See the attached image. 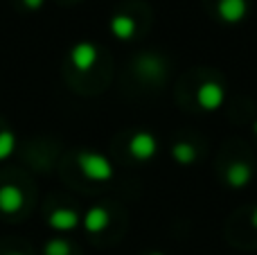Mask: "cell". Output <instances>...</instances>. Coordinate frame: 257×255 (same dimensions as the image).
<instances>
[{
  "instance_id": "14",
  "label": "cell",
  "mask_w": 257,
  "mask_h": 255,
  "mask_svg": "<svg viewBox=\"0 0 257 255\" xmlns=\"http://www.w3.org/2000/svg\"><path fill=\"white\" fill-rule=\"evenodd\" d=\"M43 255H70V244L66 239H50L43 248Z\"/></svg>"
},
{
  "instance_id": "12",
  "label": "cell",
  "mask_w": 257,
  "mask_h": 255,
  "mask_svg": "<svg viewBox=\"0 0 257 255\" xmlns=\"http://www.w3.org/2000/svg\"><path fill=\"white\" fill-rule=\"evenodd\" d=\"M172 156H174V161H176L178 165L187 167V165H194L196 163L199 152H196V147L192 143H176L172 147Z\"/></svg>"
},
{
  "instance_id": "6",
  "label": "cell",
  "mask_w": 257,
  "mask_h": 255,
  "mask_svg": "<svg viewBox=\"0 0 257 255\" xmlns=\"http://www.w3.org/2000/svg\"><path fill=\"white\" fill-rule=\"evenodd\" d=\"M253 174H255V170L250 163L235 161V163H230L226 170V183L230 185L232 190H241L253 181Z\"/></svg>"
},
{
  "instance_id": "18",
  "label": "cell",
  "mask_w": 257,
  "mask_h": 255,
  "mask_svg": "<svg viewBox=\"0 0 257 255\" xmlns=\"http://www.w3.org/2000/svg\"><path fill=\"white\" fill-rule=\"evenodd\" d=\"M253 131H255V134H257V122H255V124H253Z\"/></svg>"
},
{
  "instance_id": "3",
  "label": "cell",
  "mask_w": 257,
  "mask_h": 255,
  "mask_svg": "<svg viewBox=\"0 0 257 255\" xmlns=\"http://www.w3.org/2000/svg\"><path fill=\"white\" fill-rule=\"evenodd\" d=\"M158 152V140H156L154 134L149 131H138L131 140H128V154H131L136 161L145 163V161H151Z\"/></svg>"
},
{
  "instance_id": "4",
  "label": "cell",
  "mask_w": 257,
  "mask_h": 255,
  "mask_svg": "<svg viewBox=\"0 0 257 255\" xmlns=\"http://www.w3.org/2000/svg\"><path fill=\"white\" fill-rule=\"evenodd\" d=\"M217 14L228 25H239L248 16V0H219Z\"/></svg>"
},
{
  "instance_id": "13",
  "label": "cell",
  "mask_w": 257,
  "mask_h": 255,
  "mask_svg": "<svg viewBox=\"0 0 257 255\" xmlns=\"http://www.w3.org/2000/svg\"><path fill=\"white\" fill-rule=\"evenodd\" d=\"M14 149H16V136L7 129L0 131V161H5V158L12 156Z\"/></svg>"
},
{
  "instance_id": "11",
  "label": "cell",
  "mask_w": 257,
  "mask_h": 255,
  "mask_svg": "<svg viewBox=\"0 0 257 255\" xmlns=\"http://www.w3.org/2000/svg\"><path fill=\"white\" fill-rule=\"evenodd\" d=\"M111 32L120 41L133 39V34H136V21L131 16H126V14H115L111 18Z\"/></svg>"
},
{
  "instance_id": "2",
  "label": "cell",
  "mask_w": 257,
  "mask_h": 255,
  "mask_svg": "<svg viewBox=\"0 0 257 255\" xmlns=\"http://www.w3.org/2000/svg\"><path fill=\"white\" fill-rule=\"evenodd\" d=\"M223 99H226V90H223L221 84H217V81H203V84L196 88V104H199V108H203V111H219L223 104Z\"/></svg>"
},
{
  "instance_id": "8",
  "label": "cell",
  "mask_w": 257,
  "mask_h": 255,
  "mask_svg": "<svg viewBox=\"0 0 257 255\" xmlns=\"http://www.w3.org/2000/svg\"><path fill=\"white\" fill-rule=\"evenodd\" d=\"M79 212L72 210V208H57V210L50 212L48 217V224L52 226L54 230H61V233H66V230H72L79 226Z\"/></svg>"
},
{
  "instance_id": "5",
  "label": "cell",
  "mask_w": 257,
  "mask_h": 255,
  "mask_svg": "<svg viewBox=\"0 0 257 255\" xmlns=\"http://www.w3.org/2000/svg\"><path fill=\"white\" fill-rule=\"evenodd\" d=\"M97 57H99L97 48L93 43H88V41H81L70 50V61L79 72H88L97 63Z\"/></svg>"
},
{
  "instance_id": "10",
  "label": "cell",
  "mask_w": 257,
  "mask_h": 255,
  "mask_svg": "<svg viewBox=\"0 0 257 255\" xmlns=\"http://www.w3.org/2000/svg\"><path fill=\"white\" fill-rule=\"evenodd\" d=\"M81 221H84V228L88 230V233H102V230H106L108 224H111V215H108L106 208L93 206L84 215V219Z\"/></svg>"
},
{
  "instance_id": "7",
  "label": "cell",
  "mask_w": 257,
  "mask_h": 255,
  "mask_svg": "<svg viewBox=\"0 0 257 255\" xmlns=\"http://www.w3.org/2000/svg\"><path fill=\"white\" fill-rule=\"evenodd\" d=\"M138 75L147 81H163L165 79V61L156 54H142L138 59Z\"/></svg>"
},
{
  "instance_id": "9",
  "label": "cell",
  "mask_w": 257,
  "mask_h": 255,
  "mask_svg": "<svg viewBox=\"0 0 257 255\" xmlns=\"http://www.w3.org/2000/svg\"><path fill=\"white\" fill-rule=\"evenodd\" d=\"M25 199H23V192L16 188V185H3L0 188V212L3 215H16L23 208Z\"/></svg>"
},
{
  "instance_id": "16",
  "label": "cell",
  "mask_w": 257,
  "mask_h": 255,
  "mask_svg": "<svg viewBox=\"0 0 257 255\" xmlns=\"http://www.w3.org/2000/svg\"><path fill=\"white\" fill-rule=\"evenodd\" d=\"M250 224H253V228H257V208L253 210V215H250Z\"/></svg>"
},
{
  "instance_id": "17",
  "label": "cell",
  "mask_w": 257,
  "mask_h": 255,
  "mask_svg": "<svg viewBox=\"0 0 257 255\" xmlns=\"http://www.w3.org/2000/svg\"><path fill=\"white\" fill-rule=\"evenodd\" d=\"M149 255H165V253H158V251H154V253H149Z\"/></svg>"
},
{
  "instance_id": "1",
  "label": "cell",
  "mask_w": 257,
  "mask_h": 255,
  "mask_svg": "<svg viewBox=\"0 0 257 255\" xmlns=\"http://www.w3.org/2000/svg\"><path fill=\"white\" fill-rule=\"evenodd\" d=\"M77 165H79L81 174L90 181H97V183H104V181H111L115 170H113L111 161L106 156L97 152H81L77 156Z\"/></svg>"
},
{
  "instance_id": "19",
  "label": "cell",
  "mask_w": 257,
  "mask_h": 255,
  "mask_svg": "<svg viewBox=\"0 0 257 255\" xmlns=\"http://www.w3.org/2000/svg\"><path fill=\"white\" fill-rule=\"evenodd\" d=\"M12 255H23V253H12Z\"/></svg>"
},
{
  "instance_id": "15",
  "label": "cell",
  "mask_w": 257,
  "mask_h": 255,
  "mask_svg": "<svg viewBox=\"0 0 257 255\" xmlns=\"http://www.w3.org/2000/svg\"><path fill=\"white\" fill-rule=\"evenodd\" d=\"M23 3H25V7H27V9H41V7H43L45 0H23Z\"/></svg>"
}]
</instances>
